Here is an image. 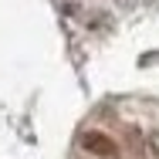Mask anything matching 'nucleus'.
Instances as JSON below:
<instances>
[{
	"instance_id": "1",
	"label": "nucleus",
	"mask_w": 159,
	"mask_h": 159,
	"mask_svg": "<svg viewBox=\"0 0 159 159\" xmlns=\"http://www.w3.org/2000/svg\"><path fill=\"white\" fill-rule=\"evenodd\" d=\"M81 146H85L92 156H102V159H115L119 156L115 139H108V135H102V132H85V135H81Z\"/></svg>"
},
{
	"instance_id": "2",
	"label": "nucleus",
	"mask_w": 159,
	"mask_h": 159,
	"mask_svg": "<svg viewBox=\"0 0 159 159\" xmlns=\"http://www.w3.org/2000/svg\"><path fill=\"white\" fill-rule=\"evenodd\" d=\"M149 146H152V156L159 159V135H152V139H149Z\"/></svg>"
}]
</instances>
